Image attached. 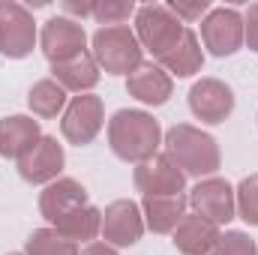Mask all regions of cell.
Returning a JSON list of instances; mask_svg holds the SVG:
<instances>
[{
    "mask_svg": "<svg viewBox=\"0 0 258 255\" xmlns=\"http://www.w3.org/2000/svg\"><path fill=\"white\" fill-rule=\"evenodd\" d=\"M108 141L120 159L141 165L150 156H156V150L162 144V129L153 120V114L123 108L108 120Z\"/></svg>",
    "mask_w": 258,
    "mask_h": 255,
    "instance_id": "cell-1",
    "label": "cell"
},
{
    "mask_svg": "<svg viewBox=\"0 0 258 255\" xmlns=\"http://www.w3.org/2000/svg\"><path fill=\"white\" fill-rule=\"evenodd\" d=\"M165 156L186 177H207L222 162L216 138L189 126V123H177V126H171L165 132Z\"/></svg>",
    "mask_w": 258,
    "mask_h": 255,
    "instance_id": "cell-2",
    "label": "cell"
},
{
    "mask_svg": "<svg viewBox=\"0 0 258 255\" xmlns=\"http://www.w3.org/2000/svg\"><path fill=\"white\" fill-rule=\"evenodd\" d=\"M93 57H96L99 69H105L111 75H129L132 69L144 63L141 60V42L126 24L99 27L93 33Z\"/></svg>",
    "mask_w": 258,
    "mask_h": 255,
    "instance_id": "cell-3",
    "label": "cell"
},
{
    "mask_svg": "<svg viewBox=\"0 0 258 255\" xmlns=\"http://www.w3.org/2000/svg\"><path fill=\"white\" fill-rule=\"evenodd\" d=\"M135 27H138V42L141 48H147L156 60L162 54H168L177 39L183 36V21L162 3H147L135 12Z\"/></svg>",
    "mask_w": 258,
    "mask_h": 255,
    "instance_id": "cell-4",
    "label": "cell"
},
{
    "mask_svg": "<svg viewBox=\"0 0 258 255\" xmlns=\"http://www.w3.org/2000/svg\"><path fill=\"white\" fill-rule=\"evenodd\" d=\"M36 45V21L27 6L15 0H0V54L3 57H27Z\"/></svg>",
    "mask_w": 258,
    "mask_h": 255,
    "instance_id": "cell-5",
    "label": "cell"
},
{
    "mask_svg": "<svg viewBox=\"0 0 258 255\" xmlns=\"http://www.w3.org/2000/svg\"><path fill=\"white\" fill-rule=\"evenodd\" d=\"M243 15L237 9H213L204 21H201V39L210 48V54L216 57H228L243 45Z\"/></svg>",
    "mask_w": 258,
    "mask_h": 255,
    "instance_id": "cell-6",
    "label": "cell"
},
{
    "mask_svg": "<svg viewBox=\"0 0 258 255\" xmlns=\"http://www.w3.org/2000/svg\"><path fill=\"white\" fill-rule=\"evenodd\" d=\"M189 204L195 207L198 216L210 219L213 225H225L228 219H234V210H237V201H234V189L228 180L222 177H207L201 180L189 195Z\"/></svg>",
    "mask_w": 258,
    "mask_h": 255,
    "instance_id": "cell-7",
    "label": "cell"
},
{
    "mask_svg": "<svg viewBox=\"0 0 258 255\" xmlns=\"http://www.w3.org/2000/svg\"><path fill=\"white\" fill-rule=\"evenodd\" d=\"M60 129H63L66 141H72L78 147L81 144H90L99 135V129H102V99L93 96V93L75 96L69 102V108H66Z\"/></svg>",
    "mask_w": 258,
    "mask_h": 255,
    "instance_id": "cell-8",
    "label": "cell"
},
{
    "mask_svg": "<svg viewBox=\"0 0 258 255\" xmlns=\"http://www.w3.org/2000/svg\"><path fill=\"white\" fill-rule=\"evenodd\" d=\"M39 42H42V54H45V57L51 60V66H54V63H63V60L78 57V54L84 51L87 33H84V27H81L78 21H72V18H51V21H45Z\"/></svg>",
    "mask_w": 258,
    "mask_h": 255,
    "instance_id": "cell-9",
    "label": "cell"
},
{
    "mask_svg": "<svg viewBox=\"0 0 258 255\" xmlns=\"http://www.w3.org/2000/svg\"><path fill=\"white\" fill-rule=\"evenodd\" d=\"M183 183H186V174L165 153H156L135 168V186L138 192H144V198L147 195H180Z\"/></svg>",
    "mask_w": 258,
    "mask_h": 255,
    "instance_id": "cell-10",
    "label": "cell"
},
{
    "mask_svg": "<svg viewBox=\"0 0 258 255\" xmlns=\"http://www.w3.org/2000/svg\"><path fill=\"white\" fill-rule=\"evenodd\" d=\"M189 108L204 123H222L234 111V93L219 78H201L189 90Z\"/></svg>",
    "mask_w": 258,
    "mask_h": 255,
    "instance_id": "cell-11",
    "label": "cell"
},
{
    "mask_svg": "<svg viewBox=\"0 0 258 255\" xmlns=\"http://www.w3.org/2000/svg\"><path fill=\"white\" fill-rule=\"evenodd\" d=\"M102 234L108 243L114 246H132L141 240L144 234V219H141V210L135 201L120 198V201H111L102 213Z\"/></svg>",
    "mask_w": 258,
    "mask_h": 255,
    "instance_id": "cell-12",
    "label": "cell"
},
{
    "mask_svg": "<svg viewBox=\"0 0 258 255\" xmlns=\"http://www.w3.org/2000/svg\"><path fill=\"white\" fill-rule=\"evenodd\" d=\"M60 168H63V147L51 135H42L39 144L24 159H18V174L27 183H48L60 174Z\"/></svg>",
    "mask_w": 258,
    "mask_h": 255,
    "instance_id": "cell-13",
    "label": "cell"
},
{
    "mask_svg": "<svg viewBox=\"0 0 258 255\" xmlns=\"http://www.w3.org/2000/svg\"><path fill=\"white\" fill-rule=\"evenodd\" d=\"M126 90L135 99H141L144 105H162V102H168L174 81L159 63H141L138 69L129 72Z\"/></svg>",
    "mask_w": 258,
    "mask_h": 255,
    "instance_id": "cell-14",
    "label": "cell"
},
{
    "mask_svg": "<svg viewBox=\"0 0 258 255\" xmlns=\"http://www.w3.org/2000/svg\"><path fill=\"white\" fill-rule=\"evenodd\" d=\"M42 132L39 120L24 117V114H12L0 120V153L6 159H24L36 144H39Z\"/></svg>",
    "mask_w": 258,
    "mask_h": 255,
    "instance_id": "cell-15",
    "label": "cell"
},
{
    "mask_svg": "<svg viewBox=\"0 0 258 255\" xmlns=\"http://www.w3.org/2000/svg\"><path fill=\"white\" fill-rule=\"evenodd\" d=\"M84 204H87V189L72 177H60V180L48 183L39 195V210L48 222H57L60 216L84 207Z\"/></svg>",
    "mask_w": 258,
    "mask_h": 255,
    "instance_id": "cell-16",
    "label": "cell"
},
{
    "mask_svg": "<svg viewBox=\"0 0 258 255\" xmlns=\"http://www.w3.org/2000/svg\"><path fill=\"white\" fill-rule=\"evenodd\" d=\"M219 225H213L210 219L198 216V213H186L180 219V225L174 228V246L183 255H207L216 240H219Z\"/></svg>",
    "mask_w": 258,
    "mask_h": 255,
    "instance_id": "cell-17",
    "label": "cell"
},
{
    "mask_svg": "<svg viewBox=\"0 0 258 255\" xmlns=\"http://www.w3.org/2000/svg\"><path fill=\"white\" fill-rule=\"evenodd\" d=\"M186 204H189V198H183V195H147L141 201L147 228L156 234L174 231L180 225V219L186 216Z\"/></svg>",
    "mask_w": 258,
    "mask_h": 255,
    "instance_id": "cell-18",
    "label": "cell"
},
{
    "mask_svg": "<svg viewBox=\"0 0 258 255\" xmlns=\"http://www.w3.org/2000/svg\"><path fill=\"white\" fill-rule=\"evenodd\" d=\"M51 72H54V81L63 90H75V93H84V90L96 87V81H99V63H96V57L90 51H81L72 60L54 63Z\"/></svg>",
    "mask_w": 258,
    "mask_h": 255,
    "instance_id": "cell-19",
    "label": "cell"
},
{
    "mask_svg": "<svg viewBox=\"0 0 258 255\" xmlns=\"http://www.w3.org/2000/svg\"><path fill=\"white\" fill-rule=\"evenodd\" d=\"M201 63H204V54H201L198 36H195L192 30H183V36L177 39V45H174L168 54L159 57V66H162L165 72H174L177 78H186V75L198 72Z\"/></svg>",
    "mask_w": 258,
    "mask_h": 255,
    "instance_id": "cell-20",
    "label": "cell"
},
{
    "mask_svg": "<svg viewBox=\"0 0 258 255\" xmlns=\"http://www.w3.org/2000/svg\"><path fill=\"white\" fill-rule=\"evenodd\" d=\"M51 225H54V231H57L60 237L72 240V243H78V240H93V237L102 231V213H99L96 207L84 204V207H78V210L60 216V219L51 222Z\"/></svg>",
    "mask_w": 258,
    "mask_h": 255,
    "instance_id": "cell-21",
    "label": "cell"
},
{
    "mask_svg": "<svg viewBox=\"0 0 258 255\" xmlns=\"http://www.w3.org/2000/svg\"><path fill=\"white\" fill-rule=\"evenodd\" d=\"M27 102L33 108V114L39 117H57V111L66 105V90L54 81V78H42L30 87Z\"/></svg>",
    "mask_w": 258,
    "mask_h": 255,
    "instance_id": "cell-22",
    "label": "cell"
},
{
    "mask_svg": "<svg viewBox=\"0 0 258 255\" xmlns=\"http://www.w3.org/2000/svg\"><path fill=\"white\" fill-rule=\"evenodd\" d=\"M24 255H81V252L72 240L60 237L54 228H36L24 243Z\"/></svg>",
    "mask_w": 258,
    "mask_h": 255,
    "instance_id": "cell-23",
    "label": "cell"
},
{
    "mask_svg": "<svg viewBox=\"0 0 258 255\" xmlns=\"http://www.w3.org/2000/svg\"><path fill=\"white\" fill-rule=\"evenodd\" d=\"M210 255H258V246L243 231H225V234H219V240L210 249Z\"/></svg>",
    "mask_w": 258,
    "mask_h": 255,
    "instance_id": "cell-24",
    "label": "cell"
},
{
    "mask_svg": "<svg viewBox=\"0 0 258 255\" xmlns=\"http://www.w3.org/2000/svg\"><path fill=\"white\" fill-rule=\"evenodd\" d=\"M135 12V6H132V0H96L93 3V18L99 21V24H108V27H114V24H123L129 15Z\"/></svg>",
    "mask_w": 258,
    "mask_h": 255,
    "instance_id": "cell-25",
    "label": "cell"
},
{
    "mask_svg": "<svg viewBox=\"0 0 258 255\" xmlns=\"http://www.w3.org/2000/svg\"><path fill=\"white\" fill-rule=\"evenodd\" d=\"M237 210L249 225H258V174H249L237 186Z\"/></svg>",
    "mask_w": 258,
    "mask_h": 255,
    "instance_id": "cell-26",
    "label": "cell"
},
{
    "mask_svg": "<svg viewBox=\"0 0 258 255\" xmlns=\"http://www.w3.org/2000/svg\"><path fill=\"white\" fill-rule=\"evenodd\" d=\"M177 18H186V21H195V18H201L207 9H210V3L207 0H174L171 6H168Z\"/></svg>",
    "mask_w": 258,
    "mask_h": 255,
    "instance_id": "cell-27",
    "label": "cell"
},
{
    "mask_svg": "<svg viewBox=\"0 0 258 255\" xmlns=\"http://www.w3.org/2000/svg\"><path fill=\"white\" fill-rule=\"evenodd\" d=\"M243 39L249 42V48L258 54V3L249 6V12H246V18H243Z\"/></svg>",
    "mask_w": 258,
    "mask_h": 255,
    "instance_id": "cell-28",
    "label": "cell"
},
{
    "mask_svg": "<svg viewBox=\"0 0 258 255\" xmlns=\"http://www.w3.org/2000/svg\"><path fill=\"white\" fill-rule=\"evenodd\" d=\"M93 3L96 0H66L63 3V9L66 12H72V15H81V18H87V15H93Z\"/></svg>",
    "mask_w": 258,
    "mask_h": 255,
    "instance_id": "cell-29",
    "label": "cell"
},
{
    "mask_svg": "<svg viewBox=\"0 0 258 255\" xmlns=\"http://www.w3.org/2000/svg\"><path fill=\"white\" fill-rule=\"evenodd\" d=\"M81 255H117V252H114V246H108V243H87V249Z\"/></svg>",
    "mask_w": 258,
    "mask_h": 255,
    "instance_id": "cell-30",
    "label": "cell"
},
{
    "mask_svg": "<svg viewBox=\"0 0 258 255\" xmlns=\"http://www.w3.org/2000/svg\"><path fill=\"white\" fill-rule=\"evenodd\" d=\"M9 255H21V252H9Z\"/></svg>",
    "mask_w": 258,
    "mask_h": 255,
    "instance_id": "cell-31",
    "label": "cell"
}]
</instances>
